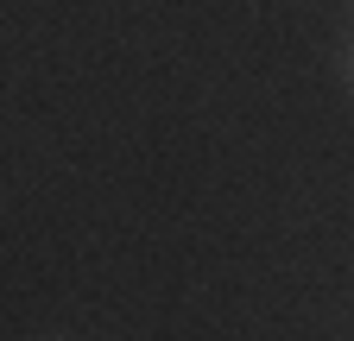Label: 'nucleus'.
I'll return each instance as SVG.
<instances>
[{
	"label": "nucleus",
	"instance_id": "nucleus-1",
	"mask_svg": "<svg viewBox=\"0 0 354 341\" xmlns=\"http://www.w3.org/2000/svg\"><path fill=\"white\" fill-rule=\"evenodd\" d=\"M348 70H354V57H348Z\"/></svg>",
	"mask_w": 354,
	"mask_h": 341
}]
</instances>
